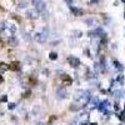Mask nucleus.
Here are the masks:
<instances>
[{
	"mask_svg": "<svg viewBox=\"0 0 125 125\" xmlns=\"http://www.w3.org/2000/svg\"><path fill=\"white\" fill-rule=\"evenodd\" d=\"M61 81H62V84H64V85H66V86L71 85V83H73L71 78H70L69 75H66V74H64V75H61Z\"/></svg>",
	"mask_w": 125,
	"mask_h": 125,
	"instance_id": "obj_1",
	"label": "nucleus"
},
{
	"mask_svg": "<svg viewBox=\"0 0 125 125\" xmlns=\"http://www.w3.org/2000/svg\"><path fill=\"white\" fill-rule=\"evenodd\" d=\"M9 66H10V70H13V71H18V70H20V68H21V65H20L19 61H13V62H10Z\"/></svg>",
	"mask_w": 125,
	"mask_h": 125,
	"instance_id": "obj_2",
	"label": "nucleus"
},
{
	"mask_svg": "<svg viewBox=\"0 0 125 125\" xmlns=\"http://www.w3.org/2000/svg\"><path fill=\"white\" fill-rule=\"evenodd\" d=\"M69 62H70L71 66H78L80 64L79 59H75V58H69Z\"/></svg>",
	"mask_w": 125,
	"mask_h": 125,
	"instance_id": "obj_3",
	"label": "nucleus"
},
{
	"mask_svg": "<svg viewBox=\"0 0 125 125\" xmlns=\"http://www.w3.org/2000/svg\"><path fill=\"white\" fill-rule=\"evenodd\" d=\"M9 69H10V66H9L8 64H5V62H0V70H1V71L9 70Z\"/></svg>",
	"mask_w": 125,
	"mask_h": 125,
	"instance_id": "obj_4",
	"label": "nucleus"
},
{
	"mask_svg": "<svg viewBox=\"0 0 125 125\" xmlns=\"http://www.w3.org/2000/svg\"><path fill=\"white\" fill-rule=\"evenodd\" d=\"M29 83H30L31 85H35V84H36V79H34V78H30Z\"/></svg>",
	"mask_w": 125,
	"mask_h": 125,
	"instance_id": "obj_5",
	"label": "nucleus"
},
{
	"mask_svg": "<svg viewBox=\"0 0 125 125\" xmlns=\"http://www.w3.org/2000/svg\"><path fill=\"white\" fill-rule=\"evenodd\" d=\"M50 59H56V54L55 53H51L50 54Z\"/></svg>",
	"mask_w": 125,
	"mask_h": 125,
	"instance_id": "obj_6",
	"label": "nucleus"
},
{
	"mask_svg": "<svg viewBox=\"0 0 125 125\" xmlns=\"http://www.w3.org/2000/svg\"><path fill=\"white\" fill-rule=\"evenodd\" d=\"M29 94H30L29 91H26V93H24V96H25V98H28V96H29Z\"/></svg>",
	"mask_w": 125,
	"mask_h": 125,
	"instance_id": "obj_7",
	"label": "nucleus"
},
{
	"mask_svg": "<svg viewBox=\"0 0 125 125\" xmlns=\"http://www.w3.org/2000/svg\"><path fill=\"white\" fill-rule=\"evenodd\" d=\"M1 83H3V76L0 75V84H1Z\"/></svg>",
	"mask_w": 125,
	"mask_h": 125,
	"instance_id": "obj_8",
	"label": "nucleus"
}]
</instances>
